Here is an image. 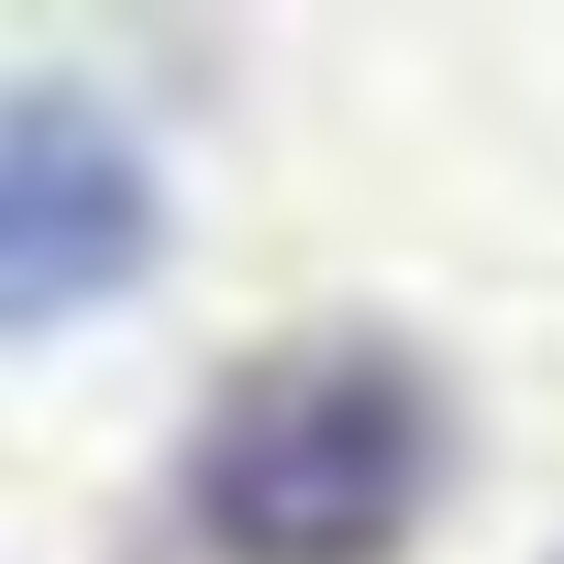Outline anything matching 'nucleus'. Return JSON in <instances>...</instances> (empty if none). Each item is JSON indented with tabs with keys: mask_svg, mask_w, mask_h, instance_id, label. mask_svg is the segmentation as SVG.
<instances>
[{
	"mask_svg": "<svg viewBox=\"0 0 564 564\" xmlns=\"http://www.w3.org/2000/svg\"><path fill=\"white\" fill-rule=\"evenodd\" d=\"M454 476V399L421 344L333 322L254 344L177 443V520L221 564H388Z\"/></svg>",
	"mask_w": 564,
	"mask_h": 564,
	"instance_id": "obj_1",
	"label": "nucleus"
},
{
	"mask_svg": "<svg viewBox=\"0 0 564 564\" xmlns=\"http://www.w3.org/2000/svg\"><path fill=\"white\" fill-rule=\"evenodd\" d=\"M166 254L155 155L78 89L0 100V344L133 300Z\"/></svg>",
	"mask_w": 564,
	"mask_h": 564,
	"instance_id": "obj_2",
	"label": "nucleus"
}]
</instances>
